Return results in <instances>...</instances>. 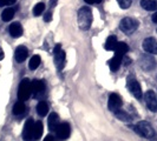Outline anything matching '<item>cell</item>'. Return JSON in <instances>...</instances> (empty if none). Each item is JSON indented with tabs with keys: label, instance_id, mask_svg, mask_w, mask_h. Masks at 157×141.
Instances as JSON below:
<instances>
[{
	"label": "cell",
	"instance_id": "obj_1",
	"mask_svg": "<svg viewBox=\"0 0 157 141\" xmlns=\"http://www.w3.org/2000/svg\"><path fill=\"white\" fill-rule=\"evenodd\" d=\"M92 24V13L89 7H83L78 12V25L82 30H89Z\"/></svg>",
	"mask_w": 157,
	"mask_h": 141
},
{
	"label": "cell",
	"instance_id": "obj_2",
	"mask_svg": "<svg viewBox=\"0 0 157 141\" xmlns=\"http://www.w3.org/2000/svg\"><path fill=\"white\" fill-rule=\"evenodd\" d=\"M134 131L137 134H140L143 138L151 139L155 136V129L152 128V126L150 125L148 121H140L136 126H132Z\"/></svg>",
	"mask_w": 157,
	"mask_h": 141
},
{
	"label": "cell",
	"instance_id": "obj_3",
	"mask_svg": "<svg viewBox=\"0 0 157 141\" xmlns=\"http://www.w3.org/2000/svg\"><path fill=\"white\" fill-rule=\"evenodd\" d=\"M32 93V86H31V81L29 79H23L20 81V85H19V89H18V98L19 100L21 101H26L30 95Z\"/></svg>",
	"mask_w": 157,
	"mask_h": 141
},
{
	"label": "cell",
	"instance_id": "obj_4",
	"mask_svg": "<svg viewBox=\"0 0 157 141\" xmlns=\"http://www.w3.org/2000/svg\"><path fill=\"white\" fill-rule=\"evenodd\" d=\"M119 27H121L122 32L130 35L138 28V21L132 19V18H124L119 24Z\"/></svg>",
	"mask_w": 157,
	"mask_h": 141
},
{
	"label": "cell",
	"instance_id": "obj_5",
	"mask_svg": "<svg viewBox=\"0 0 157 141\" xmlns=\"http://www.w3.org/2000/svg\"><path fill=\"white\" fill-rule=\"evenodd\" d=\"M140 66L142 70H144L145 72H150V70H155L156 60L154 59V56L151 54H143L140 58Z\"/></svg>",
	"mask_w": 157,
	"mask_h": 141
},
{
	"label": "cell",
	"instance_id": "obj_6",
	"mask_svg": "<svg viewBox=\"0 0 157 141\" xmlns=\"http://www.w3.org/2000/svg\"><path fill=\"white\" fill-rule=\"evenodd\" d=\"M53 54H55V65L57 66L58 70H62L64 67V65H65V52L62 49V46H60L59 44L56 45Z\"/></svg>",
	"mask_w": 157,
	"mask_h": 141
},
{
	"label": "cell",
	"instance_id": "obj_7",
	"mask_svg": "<svg viewBox=\"0 0 157 141\" xmlns=\"http://www.w3.org/2000/svg\"><path fill=\"white\" fill-rule=\"evenodd\" d=\"M128 88H129V91L131 92V94L134 95L136 99L141 100L142 96H143V93H142L141 85L138 84V81L135 78L128 79Z\"/></svg>",
	"mask_w": 157,
	"mask_h": 141
},
{
	"label": "cell",
	"instance_id": "obj_8",
	"mask_svg": "<svg viewBox=\"0 0 157 141\" xmlns=\"http://www.w3.org/2000/svg\"><path fill=\"white\" fill-rule=\"evenodd\" d=\"M33 131H34V121L30 118L26 120L23 129V139L24 141H31L33 139Z\"/></svg>",
	"mask_w": 157,
	"mask_h": 141
},
{
	"label": "cell",
	"instance_id": "obj_9",
	"mask_svg": "<svg viewBox=\"0 0 157 141\" xmlns=\"http://www.w3.org/2000/svg\"><path fill=\"white\" fill-rule=\"evenodd\" d=\"M144 100L151 112H157V96L154 91H148L144 94Z\"/></svg>",
	"mask_w": 157,
	"mask_h": 141
},
{
	"label": "cell",
	"instance_id": "obj_10",
	"mask_svg": "<svg viewBox=\"0 0 157 141\" xmlns=\"http://www.w3.org/2000/svg\"><path fill=\"white\" fill-rule=\"evenodd\" d=\"M56 133H57V136H58L59 140H66V139H69V136H70L71 134L70 125L67 122L59 124V126L56 129Z\"/></svg>",
	"mask_w": 157,
	"mask_h": 141
},
{
	"label": "cell",
	"instance_id": "obj_11",
	"mask_svg": "<svg viewBox=\"0 0 157 141\" xmlns=\"http://www.w3.org/2000/svg\"><path fill=\"white\" fill-rule=\"evenodd\" d=\"M122 99H121V96L118 95L117 93H112L110 94V96H109V101H108V107H109V110L111 112H116V110H121V107H122Z\"/></svg>",
	"mask_w": 157,
	"mask_h": 141
},
{
	"label": "cell",
	"instance_id": "obj_12",
	"mask_svg": "<svg viewBox=\"0 0 157 141\" xmlns=\"http://www.w3.org/2000/svg\"><path fill=\"white\" fill-rule=\"evenodd\" d=\"M143 48L149 54H157V40L154 38H147L143 41Z\"/></svg>",
	"mask_w": 157,
	"mask_h": 141
},
{
	"label": "cell",
	"instance_id": "obj_13",
	"mask_svg": "<svg viewBox=\"0 0 157 141\" xmlns=\"http://www.w3.org/2000/svg\"><path fill=\"white\" fill-rule=\"evenodd\" d=\"M31 86H32V92L34 93V95H40V94L44 93L45 91V82L43 80H33L31 82Z\"/></svg>",
	"mask_w": 157,
	"mask_h": 141
},
{
	"label": "cell",
	"instance_id": "obj_14",
	"mask_svg": "<svg viewBox=\"0 0 157 141\" xmlns=\"http://www.w3.org/2000/svg\"><path fill=\"white\" fill-rule=\"evenodd\" d=\"M27 55H29V51H27V48L25 46H18L16 49V60L18 63H24L25 60H26V58H27Z\"/></svg>",
	"mask_w": 157,
	"mask_h": 141
},
{
	"label": "cell",
	"instance_id": "obj_15",
	"mask_svg": "<svg viewBox=\"0 0 157 141\" xmlns=\"http://www.w3.org/2000/svg\"><path fill=\"white\" fill-rule=\"evenodd\" d=\"M8 31H10V34H11L13 38H19V37H21V34H23V27H21V25L19 23H13L10 25Z\"/></svg>",
	"mask_w": 157,
	"mask_h": 141
},
{
	"label": "cell",
	"instance_id": "obj_16",
	"mask_svg": "<svg viewBox=\"0 0 157 141\" xmlns=\"http://www.w3.org/2000/svg\"><path fill=\"white\" fill-rule=\"evenodd\" d=\"M122 61H123V55H119V54H116V53H115V56L109 61L110 70H112V72H116V70L121 67Z\"/></svg>",
	"mask_w": 157,
	"mask_h": 141
},
{
	"label": "cell",
	"instance_id": "obj_17",
	"mask_svg": "<svg viewBox=\"0 0 157 141\" xmlns=\"http://www.w3.org/2000/svg\"><path fill=\"white\" fill-rule=\"evenodd\" d=\"M47 124H48L50 131H56L57 127L59 126V117H58V114L57 113H51L50 117H48Z\"/></svg>",
	"mask_w": 157,
	"mask_h": 141
},
{
	"label": "cell",
	"instance_id": "obj_18",
	"mask_svg": "<svg viewBox=\"0 0 157 141\" xmlns=\"http://www.w3.org/2000/svg\"><path fill=\"white\" fill-rule=\"evenodd\" d=\"M43 132H44V126H43V122H41V121H37V122H34L33 139H36V140L40 139V136L43 135Z\"/></svg>",
	"mask_w": 157,
	"mask_h": 141
},
{
	"label": "cell",
	"instance_id": "obj_19",
	"mask_svg": "<svg viewBox=\"0 0 157 141\" xmlns=\"http://www.w3.org/2000/svg\"><path fill=\"white\" fill-rule=\"evenodd\" d=\"M141 6L147 11H155L157 8L156 0H141Z\"/></svg>",
	"mask_w": 157,
	"mask_h": 141
},
{
	"label": "cell",
	"instance_id": "obj_20",
	"mask_svg": "<svg viewBox=\"0 0 157 141\" xmlns=\"http://www.w3.org/2000/svg\"><path fill=\"white\" fill-rule=\"evenodd\" d=\"M117 42H118L117 38H116L115 35H110V37L106 39V41H105L104 47H105L106 51H113L115 47H116V45H117Z\"/></svg>",
	"mask_w": 157,
	"mask_h": 141
},
{
	"label": "cell",
	"instance_id": "obj_21",
	"mask_svg": "<svg viewBox=\"0 0 157 141\" xmlns=\"http://www.w3.org/2000/svg\"><path fill=\"white\" fill-rule=\"evenodd\" d=\"M113 51H115L116 54L123 55V56H124V54L129 52V46L126 45L125 42H117V45H116Z\"/></svg>",
	"mask_w": 157,
	"mask_h": 141
},
{
	"label": "cell",
	"instance_id": "obj_22",
	"mask_svg": "<svg viewBox=\"0 0 157 141\" xmlns=\"http://www.w3.org/2000/svg\"><path fill=\"white\" fill-rule=\"evenodd\" d=\"M26 110V106H25V103L24 101L21 100H19V101H17L14 103V106H13V114L14 115H21Z\"/></svg>",
	"mask_w": 157,
	"mask_h": 141
},
{
	"label": "cell",
	"instance_id": "obj_23",
	"mask_svg": "<svg viewBox=\"0 0 157 141\" xmlns=\"http://www.w3.org/2000/svg\"><path fill=\"white\" fill-rule=\"evenodd\" d=\"M37 113L39 114L40 117H45L48 113V105L45 101H40L37 105Z\"/></svg>",
	"mask_w": 157,
	"mask_h": 141
},
{
	"label": "cell",
	"instance_id": "obj_24",
	"mask_svg": "<svg viewBox=\"0 0 157 141\" xmlns=\"http://www.w3.org/2000/svg\"><path fill=\"white\" fill-rule=\"evenodd\" d=\"M40 63H41V58H40V55H33V56L31 58V60H30V63H29L30 70H37V68L39 67Z\"/></svg>",
	"mask_w": 157,
	"mask_h": 141
},
{
	"label": "cell",
	"instance_id": "obj_25",
	"mask_svg": "<svg viewBox=\"0 0 157 141\" xmlns=\"http://www.w3.org/2000/svg\"><path fill=\"white\" fill-rule=\"evenodd\" d=\"M14 8L12 7H8L6 8L2 13H1V18H2V20L4 21H10V20H12V18L14 16Z\"/></svg>",
	"mask_w": 157,
	"mask_h": 141
},
{
	"label": "cell",
	"instance_id": "obj_26",
	"mask_svg": "<svg viewBox=\"0 0 157 141\" xmlns=\"http://www.w3.org/2000/svg\"><path fill=\"white\" fill-rule=\"evenodd\" d=\"M115 114H116V117H117L121 121H130V120H131V117H130L126 112H124V110H116Z\"/></svg>",
	"mask_w": 157,
	"mask_h": 141
},
{
	"label": "cell",
	"instance_id": "obj_27",
	"mask_svg": "<svg viewBox=\"0 0 157 141\" xmlns=\"http://www.w3.org/2000/svg\"><path fill=\"white\" fill-rule=\"evenodd\" d=\"M45 11V4L44 2H39L33 7V14L34 16H40L43 12Z\"/></svg>",
	"mask_w": 157,
	"mask_h": 141
},
{
	"label": "cell",
	"instance_id": "obj_28",
	"mask_svg": "<svg viewBox=\"0 0 157 141\" xmlns=\"http://www.w3.org/2000/svg\"><path fill=\"white\" fill-rule=\"evenodd\" d=\"M117 2L119 5V7L123 8V9H126V8H129L131 6L132 0H117Z\"/></svg>",
	"mask_w": 157,
	"mask_h": 141
},
{
	"label": "cell",
	"instance_id": "obj_29",
	"mask_svg": "<svg viewBox=\"0 0 157 141\" xmlns=\"http://www.w3.org/2000/svg\"><path fill=\"white\" fill-rule=\"evenodd\" d=\"M17 0H0V6H8V5H13Z\"/></svg>",
	"mask_w": 157,
	"mask_h": 141
},
{
	"label": "cell",
	"instance_id": "obj_30",
	"mask_svg": "<svg viewBox=\"0 0 157 141\" xmlns=\"http://www.w3.org/2000/svg\"><path fill=\"white\" fill-rule=\"evenodd\" d=\"M44 20H45L46 23L51 21V20H52V13H51V12H47L46 14L44 16Z\"/></svg>",
	"mask_w": 157,
	"mask_h": 141
},
{
	"label": "cell",
	"instance_id": "obj_31",
	"mask_svg": "<svg viewBox=\"0 0 157 141\" xmlns=\"http://www.w3.org/2000/svg\"><path fill=\"white\" fill-rule=\"evenodd\" d=\"M85 2L87 4H90V5H92V4H99V2H102V0H84Z\"/></svg>",
	"mask_w": 157,
	"mask_h": 141
},
{
	"label": "cell",
	"instance_id": "obj_32",
	"mask_svg": "<svg viewBox=\"0 0 157 141\" xmlns=\"http://www.w3.org/2000/svg\"><path fill=\"white\" fill-rule=\"evenodd\" d=\"M44 141H53V136L52 135H46V138L44 139Z\"/></svg>",
	"mask_w": 157,
	"mask_h": 141
},
{
	"label": "cell",
	"instance_id": "obj_33",
	"mask_svg": "<svg viewBox=\"0 0 157 141\" xmlns=\"http://www.w3.org/2000/svg\"><path fill=\"white\" fill-rule=\"evenodd\" d=\"M152 21H154L155 24H157V12L152 16Z\"/></svg>",
	"mask_w": 157,
	"mask_h": 141
},
{
	"label": "cell",
	"instance_id": "obj_34",
	"mask_svg": "<svg viewBox=\"0 0 157 141\" xmlns=\"http://www.w3.org/2000/svg\"><path fill=\"white\" fill-rule=\"evenodd\" d=\"M56 4H57V0H51V4H50V6H51V7H55Z\"/></svg>",
	"mask_w": 157,
	"mask_h": 141
},
{
	"label": "cell",
	"instance_id": "obj_35",
	"mask_svg": "<svg viewBox=\"0 0 157 141\" xmlns=\"http://www.w3.org/2000/svg\"><path fill=\"white\" fill-rule=\"evenodd\" d=\"M2 58H4V52H2V49L0 48V60H1Z\"/></svg>",
	"mask_w": 157,
	"mask_h": 141
}]
</instances>
